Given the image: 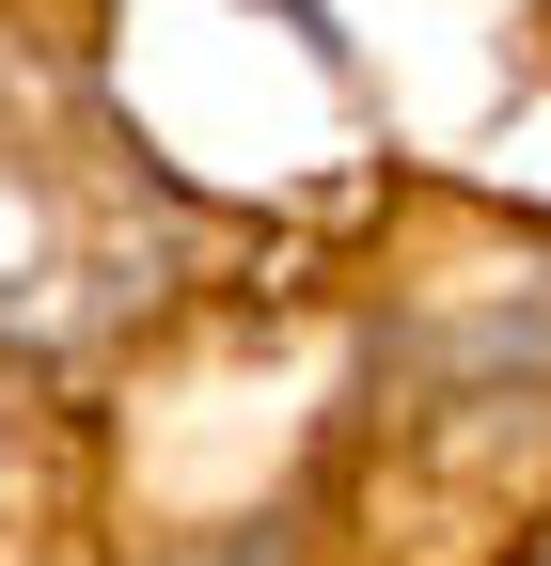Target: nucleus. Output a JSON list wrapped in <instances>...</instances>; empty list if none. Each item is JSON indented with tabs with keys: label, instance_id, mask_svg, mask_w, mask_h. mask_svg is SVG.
Returning <instances> with one entry per match:
<instances>
[{
	"label": "nucleus",
	"instance_id": "obj_1",
	"mask_svg": "<svg viewBox=\"0 0 551 566\" xmlns=\"http://www.w3.org/2000/svg\"><path fill=\"white\" fill-rule=\"evenodd\" d=\"M174 566H300V535H284V520H252V535H221V551H174Z\"/></svg>",
	"mask_w": 551,
	"mask_h": 566
}]
</instances>
